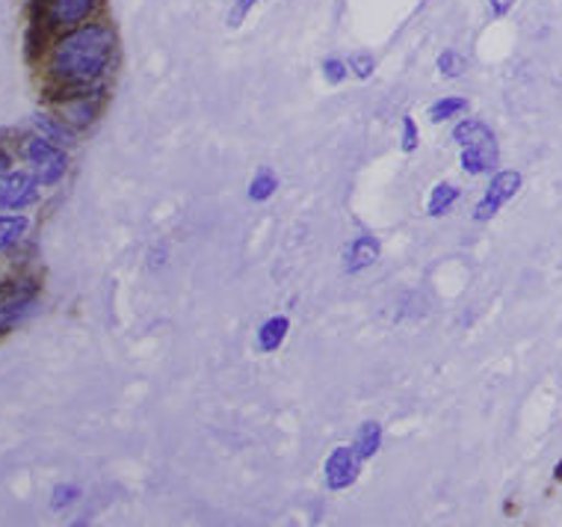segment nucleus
Returning <instances> with one entry per match:
<instances>
[{
  "label": "nucleus",
  "instance_id": "nucleus-16",
  "mask_svg": "<svg viewBox=\"0 0 562 527\" xmlns=\"http://www.w3.org/2000/svg\"><path fill=\"white\" fill-rule=\"evenodd\" d=\"M459 202V187L450 184V181H438L432 190H429V199H427V214L429 216H445L450 208Z\"/></svg>",
  "mask_w": 562,
  "mask_h": 527
},
{
  "label": "nucleus",
  "instance_id": "nucleus-25",
  "mask_svg": "<svg viewBox=\"0 0 562 527\" xmlns=\"http://www.w3.org/2000/svg\"><path fill=\"white\" fill-rule=\"evenodd\" d=\"M515 3H518V0H488V10H492L495 19H506V15L515 10Z\"/></svg>",
  "mask_w": 562,
  "mask_h": 527
},
{
  "label": "nucleus",
  "instance_id": "nucleus-7",
  "mask_svg": "<svg viewBox=\"0 0 562 527\" xmlns=\"http://www.w3.org/2000/svg\"><path fill=\"white\" fill-rule=\"evenodd\" d=\"M40 178L27 172V169L3 172L0 176V214L36 205L40 202Z\"/></svg>",
  "mask_w": 562,
  "mask_h": 527
},
{
  "label": "nucleus",
  "instance_id": "nucleus-12",
  "mask_svg": "<svg viewBox=\"0 0 562 527\" xmlns=\"http://www.w3.org/2000/svg\"><path fill=\"white\" fill-rule=\"evenodd\" d=\"M30 232V220L21 214H0V255L12 253L24 244Z\"/></svg>",
  "mask_w": 562,
  "mask_h": 527
},
{
  "label": "nucleus",
  "instance_id": "nucleus-28",
  "mask_svg": "<svg viewBox=\"0 0 562 527\" xmlns=\"http://www.w3.org/2000/svg\"><path fill=\"white\" fill-rule=\"evenodd\" d=\"M553 478L562 480V459H560V462H557V469H553Z\"/></svg>",
  "mask_w": 562,
  "mask_h": 527
},
{
  "label": "nucleus",
  "instance_id": "nucleus-3",
  "mask_svg": "<svg viewBox=\"0 0 562 527\" xmlns=\"http://www.w3.org/2000/svg\"><path fill=\"white\" fill-rule=\"evenodd\" d=\"M40 303V279L12 276L0 282V335H7Z\"/></svg>",
  "mask_w": 562,
  "mask_h": 527
},
{
  "label": "nucleus",
  "instance_id": "nucleus-6",
  "mask_svg": "<svg viewBox=\"0 0 562 527\" xmlns=\"http://www.w3.org/2000/svg\"><path fill=\"white\" fill-rule=\"evenodd\" d=\"M521 187L524 178L518 169H501V172H495L492 181H488V187H485L483 199L476 202L474 223H488V220H495V216L513 202L515 195L521 193Z\"/></svg>",
  "mask_w": 562,
  "mask_h": 527
},
{
  "label": "nucleus",
  "instance_id": "nucleus-9",
  "mask_svg": "<svg viewBox=\"0 0 562 527\" xmlns=\"http://www.w3.org/2000/svg\"><path fill=\"white\" fill-rule=\"evenodd\" d=\"M30 131L59 148H71L78 143V131L68 125V122H63L57 113H33L30 116Z\"/></svg>",
  "mask_w": 562,
  "mask_h": 527
},
{
  "label": "nucleus",
  "instance_id": "nucleus-17",
  "mask_svg": "<svg viewBox=\"0 0 562 527\" xmlns=\"http://www.w3.org/2000/svg\"><path fill=\"white\" fill-rule=\"evenodd\" d=\"M352 448H356V453H359L361 459L376 457V450L382 448V427H379L376 421H364V424H361Z\"/></svg>",
  "mask_w": 562,
  "mask_h": 527
},
{
  "label": "nucleus",
  "instance_id": "nucleus-4",
  "mask_svg": "<svg viewBox=\"0 0 562 527\" xmlns=\"http://www.w3.org/2000/svg\"><path fill=\"white\" fill-rule=\"evenodd\" d=\"M21 157L30 164V172L40 178L42 187L59 184L68 172V155L66 148L54 146L40 134H30L21 139Z\"/></svg>",
  "mask_w": 562,
  "mask_h": 527
},
{
  "label": "nucleus",
  "instance_id": "nucleus-2",
  "mask_svg": "<svg viewBox=\"0 0 562 527\" xmlns=\"http://www.w3.org/2000/svg\"><path fill=\"white\" fill-rule=\"evenodd\" d=\"M104 0H33L30 19V54L48 51L50 36L95 21Z\"/></svg>",
  "mask_w": 562,
  "mask_h": 527
},
{
  "label": "nucleus",
  "instance_id": "nucleus-27",
  "mask_svg": "<svg viewBox=\"0 0 562 527\" xmlns=\"http://www.w3.org/2000/svg\"><path fill=\"white\" fill-rule=\"evenodd\" d=\"M160 264H164V249L157 246V249H155V261H151V267H160Z\"/></svg>",
  "mask_w": 562,
  "mask_h": 527
},
{
  "label": "nucleus",
  "instance_id": "nucleus-11",
  "mask_svg": "<svg viewBox=\"0 0 562 527\" xmlns=\"http://www.w3.org/2000/svg\"><path fill=\"white\" fill-rule=\"evenodd\" d=\"M497 137L485 139V143H474V146L462 148V169L468 176H485L497 167Z\"/></svg>",
  "mask_w": 562,
  "mask_h": 527
},
{
  "label": "nucleus",
  "instance_id": "nucleus-23",
  "mask_svg": "<svg viewBox=\"0 0 562 527\" xmlns=\"http://www.w3.org/2000/svg\"><path fill=\"white\" fill-rule=\"evenodd\" d=\"M80 498V489L71 486V483H63V486H57L54 492H50V509H68L75 501Z\"/></svg>",
  "mask_w": 562,
  "mask_h": 527
},
{
  "label": "nucleus",
  "instance_id": "nucleus-29",
  "mask_svg": "<svg viewBox=\"0 0 562 527\" xmlns=\"http://www.w3.org/2000/svg\"><path fill=\"white\" fill-rule=\"evenodd\" d=\"M68 527H89V522H87V518H78V522H71Z\"/></svg>",
  "mask_w": 562,
  "mask_h": 527
},
{
  "label": "nucleus",
  "instance_id": "nucleus-8",
  "mask_svg": "<svg viewBox=\"0 0 562 527\" xmlns=\"http://www.w3.org/2000/svg\"><path fill=\"white\" fill-rule=\"evenodd\" d=\"M326 486L340 492V489H349L361 474V457L356 453V448H335L326 459Z\"/></svg>",
  "mask_w": 562,
  "mask_h": 527
},
{
  "label": "nucleus",
  "instance_id": "nucleus-19",
  "mask_svg": "<svg viewBox=\"0 0 562 527\" xmlns=\"http://www.w3.org/2000/svg\"><path fill=\"white\" fill-rule=\"evenodd\" d=\"M276 190H279V178H276V172H272V169H261V172L252 178V184H249V199H252V202H267Z\"/></svg>",
  "mask_w": 562,
  "mask_h": 527
},
{
  "label": "nucleus",
  "instance_id": "nucleus-1",
  "mask_svg": "<svg viewBox=\"0 0 562 527\" xmlns=\"http://www.w3.org/2000/svg\"><path fill=\"white\" fill-rule=\"evenodd\" d=\"M119 59V36L110 21H89L54 36L45 51L50 96L101 89Z\"/></svg>",
  "mask_w": 562,
  "mask_h": 527
},
{
  "label": "nucleus",
  "instance_id": "nucleus-15",
  "mask_svg": "<svg viewBox=\"0 0 562 527\" xmlns=\"http://www.w3.org/2000/svg\"><path fill=\"white\" fill-rule=\"evenodd\" d=\"M468 108H471V101L465 96H445L432 101L427 113L436 125H441V122H450V119H459L462 113H468Z\"/></svg>",
  "mask_w": 562,
  "mask_h": 527
},
{
  "label": "nucleus",
  "instance_id": "nucleus-21",
  "mask_svg": "<svg viewBox=\"0 0 562 527\" xmlns=\"http://www.w3.org/2000/svg\"><path fill=\"white\" fill-rule=\"evenodd\" d=\"M349 78V63L340 57H326L323 59V80L331 83V87H338L344 80Z\"/></svg>",
  "mask_w": 562,
  "mask_h": 527
},
{
  "label": "nucleus",
  "instance_id": "nucleus-13",
  "mask_svg": "<svg viewBox=\"0 0 562 527\" xmlns=\"http://www.w3.org/2000/svg\"><path fill=\"white\" fill-rule=\"evenodd\" d=\"M288 333H291V321L284 314H276V317L261 323V329H258V347L263 352H276L284 344Z\"/></svg>",
  "mask_w": 562,
  "mask_h": 527
},
{
  "label": "nucleus",
  "instance_id": "nucleus-10",
  "mask_svg": "<svg viewBox=\"0 0 562 527\" xmlns=\"http://www.w3.org/2000/svg\"><path fill=\"white\" fill-rule=\"evenodd\" d=\"M379 255H382V246L373 235H359L352 237V244L347 246V255H344V267H347V273H361V270H368L373 264L379 261Z\"/></svg>",
  "mask_w": 562,
  "mask_h": 527
},
{
  "label": "nucleus",
  "instance_id": "nucleus-18",
  "mask_svg": "<svg viewBox=\"0 0 562 527\" xmlns=\"http://www.w3.org/2000/svg\"><path fill=\"white\" fill-rule=\"evenodd\" d=\"M436 69L441 71V78H445V80H459L468 71L465 54H459L456 48L441 51V54H438V59H436Z\"/></svg>",
  "mask_w": 562,
  "mask_h": 527
},
{
  "label": "nucleus",
  "instance_id": "nucleus-5",
  "mask_svg": "<svg viewBox=\"0 0 562 527\" xmlns=\"http://www.w3.org/2000/svg\"><path fill=\"white\" fill-rule=\"evenodd\" d=\"M50 108L63 122L75 127V131H87L95 125L104 108V87L101 89H78V92H63V96H50Z\"/></svg>",
  "mask_w": 562,
  "mask_h": 527
},
{
  "label": "nucleus",
  "instance_id": "nucleus-24",
  "mask_svg": "<svg viewBox=\"0 0 562 527\" xmlns=\"http://www.w3.org/2000/svg\"><path fill=\"white\" fill-rule=\"evenodd\" d=\"M261 0H234L232 10H228V27L237 30L243 24V21L252 15V10L258 7Z\"/></svg>",
  "mask_w": 562,
  "mask_h": 527
},
{
  "label": "nucleus",
  "instance_id": "nucleus-26",
  "mask_svg": "<svg viewBox=\"0 0 562 527\" xmlns=\"http://www.w3.org/2000/svg\"><path fill=\"white\" fill-rule=\"evenodd\" d=\"M3 137H7V131H0V139H3ZM10 169H12L10 148L0 143V176H3V172H10Z\"/></svg>",
  "mask_w": 562,
  "mask_h": 527
},
{
  "label": "nucleus",
  "instance_id": "nucleus-22",
  "mask_svg": "<svg viewBox=\"0 0 562 527\" xmlns=\"http://www.w3.org/2000/svg\"><path fill=\"white\" fill-rule=\"evenodd\" d=\"M400 146H403V152L406 155H412L417 146H420V131H417V122L415 116H403V122H400Z\"/></svg>",
  "mask_w": 562,
  "mask_h": 527
},
{
  "label": "nucleus",
  "instance_id": "nucleus-14",
  "mask_svg": "<svg viewBox=\"0 0 562 527\" xmlns=\"http://www.w3.org/2000/svg\"><path fill=\"white\" fill-rule=\"evenodd\" d=\"M485 139H495V131L485 125L483 119H462L453 127V143H459L462 148L474 146V143H485Z\"/></svg>",
  "mask_w": 562,
  "mask_h": 527
},
{
  "label": "nucleus",
  "instance_id": "nucleus-20",
  "mask_svg": "<svg viewBox=\"0 0 562 527\" xmlns=\"http://www.w3.org/2000/svg\"><path fill=\"white\" fill-rule=\"evenodd\" d=\"M347 63H349V75L359 80H370L373 78V71H376V57L368 54V51H356Z\"/></svg>",
  "mask_w": 562,
  "mask_h": 527
}]
</instances>
